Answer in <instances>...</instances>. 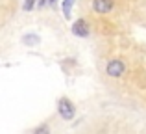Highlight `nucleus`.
Returning <instances> with one entry per match:
<instances>
[{
	"label": "nucleus",
	"mask_w": 146,
	"mask_h": 134,
	"mask_svg": "<svg viewBox=\"0 0 146 134\" xmlns=\"http://www.w3.org/2000/svg\"><path fill=\"white\" fill-rule=\"evenodd\" d=\"M57 112H59V116L63 117V119L70 121L72 117H74V104H72L67 97H63V99L57 101Z\"/></svg>",
	"instance_id": "obj_1"
},
{
	"label": "nucleus",
	"mask_w": 146,
	"mask_h": 134,
	"mask_svg": "<svg viewBox=\"0 0 146 134\" xmlns=\"http://www.w3.org/2000/svg\"><path fill=\"white\" fill-rule=\"evenodd\" d=\"M72 4H74V0H65V2H63V11H65V15H67V17H68V13H70Z\"/></svg>",
	"instance_id": "obj_6"
},
{
	"label": "nucleus",
	"mask_w": 146,
	"mask_h": 134,
	"mask_svg": "<svg viewBox=\"0 0 146 134\" xmlns=\"http://www.w3.org/2000/svg\"><path fill=\"white\" fill-rule=\"evenodd\" d=\"M22 41H24V45H37L39 43V37L37 36H24Z\"/></svg>",
	"instance_id": "obj_5"
},
{
	"label": "nucleus",
	"mask_w": 146,
	"mask_h": 134,
	"mask_svg": "<svg viewBox=\"0 0 146 134\" xmlns=\"http://www.w3.org/2000/svg\"><path fill=\"white\" fill-rule=\"evenodd\" d=\"M46 4V0H39V6H44Z\"/></svg>",
	"instance_id": "obj_9"
},
{
	"label": "nucleus",
	"mask_w": 146,
	"mask_h": 134,
	"mask_svg": "<svg viewBox=\"0 0 146 134\" xmlns=\"http://www.w3.org/2000/svg\"><path fill=\"white\" fill-rule=\"evenodd\" d=\"M48 2H56V0H48Z\"/></svg>",
	"instance_id": "obj_10"
},
{
	"label": "nucleus",
	"mask_w": 146,
	"mask_h": 134,
	"mask_svg": "<svg viewBox=\"0 0 146 134\" xmlns=\"http://www.w3.org/2000/svg\"><path fill=\"white\" fill-rule=\"evenodd\" d=\"M107 75L109 76H113V78H118V76H122L124 75V71H126V65H124V62L122 60H111L109 63H107Z\"/></svg>",
	"instance_id": "obj_2"
},
{
	"label": "nucleus",
	"mask_w": 146,
	"mask_h": 134,
	"mask_svg": "<svg viewBox=\"0 0 146 134\" xmlns=\"http://www.w3.org/2000/svg\"><path fill=\"white\" fill-rule=\"evenodd\" d=\"M33 134H50V129L46 127V125H41L39 129H35V131H33Z\"/></svg>",
	"instance_id": "obj_7"
},
{
	"label": "nucleus",
	"mask_w": 146,
	"mask_h": 134,
	"mask_svg": "<svg viewBox=\"0 0 146 134\" xmlns=\"http://www.w3.org/2000/svg\"><path fill=\"white\" fill-rule=\"evenodd\" d=\"M93 7L96 13H107L113 9V0H93Z\"/></svg>",
	"instance_id": "obj_4"
},
{
	"label": "nucleus",
	"mask_w": 146,
	"mask_h": 134,
	"mask_svg": "<svg viewBox=\"0 0 146 134\" xmlns=\"http://www.w3.org/2000/svg\"><path fill=\"white\" fill-rule=\"evenodd\" d=\"M32 7H33V0H26V2H24V9L30 11Z\"/></svg>",
	"instance_id": "obj_8"
},
{
	"label": "nucleus",
	"mask_w": 146,
	"mask_h": 134,
	"mask_svg": "<svg viewBox=\"0 0 146 134\" xmlns=\"http://www.w3.org/2000/svg\"><path fill=\"white\" fill-rule=\"evenodd\" d=\"M72 32H74V36H80V37H87L89 36V24H87L83 19H80V21H76L74 24H72Z\"/></svg>",
	"instance_id": "obj_3"
}]
</instances>
